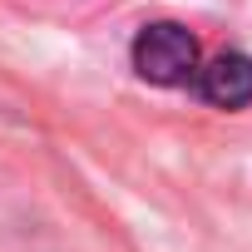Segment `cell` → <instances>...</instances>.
<instances>
[{
    "label": "cell",
    "mask_w": 252,
    "mask_h": 252,
    "mask_svg": "<svg viewBox=\"0 0 252 252\" xmlns=\"http://www.w3.org/2000/svg\"><path fill=\"white\" fill-rule=\"evenodd\" d=\"M129 60H134V74L158 84V89H178V84H193L203 55H198V40L178 25V20H154L134 35L129 45Z\"/></svg>",
    "instance_id": "6da1fadb"
},
{
    "label": "cell",
    "mask_w": 252,
    "mask_h": 252,
    "mask_svg": "<svg viewBox=\"0 0 252 252\" xmlns=\"http://www.w3.org/2000/svg\"><path fill=\"white\" fill-rule=\"evenodd\" d=\"M193 94L213 109H247L252 104V55L242 50H227V55H213L208 64H198L193 74Z\"/></svg>",
    "instance_id": "7a4b0ae2"
}]
</instances>
